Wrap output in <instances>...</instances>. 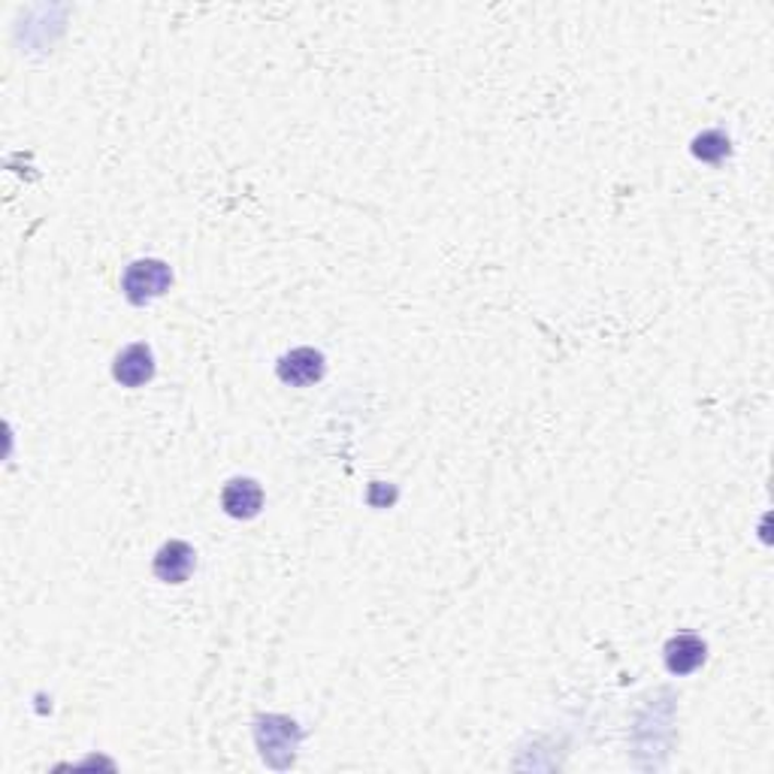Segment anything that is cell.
Instances as JSON below:
<instances>
[{
  "instance_id": "6da1fadb",
  "label": "cell",
  "mask_w": 774,
  "mask_h": 774,
  "mask_svg": "<svg viewBox=\"0 0 774 774\" xmlns=\"http://www.w3.org/2000/svg\"><path fill=\"white\" fill-rule=\"evenodd\" d=\"M172 285V273L170 266L164 261H155V258H145V261H133L128 270H124V278H121V290L124 297L133 302V306H145V302L158 300L164 297Z\"/></svg>"
},
{
  "instance_id": "52a82bcc",
  "label": "cell",
  "mask_w": 774,
  "mask_h": 774,
  "mask_svg": "<svg viewBox=\"0 0 774 774\" xmlns=\"http://www.w3.org/2000/svg\"><path fill=\"white\" fill-rule=\"evenodd\" d=\"M693 155L699 160H711V164H717V160H723L726 155H729V136L721 131L699 133V136L693 140Z\"/></svg>"
},
{
  "instance_id": "7a4b0ae2",
  "label": "cell",
  "mask_w": 774,
  "mask_h": 774,
  "mask_svg": "<svg viewBox=\"0 0 774 774\" xmlns=\"http://www.w3.org/2000/svg\"><path fill=\"white\" fill-rule=\"evenodd\" d=\"M194 565H198V553L194 548L182 541V538H170L167 545H160V551L155 553V563L152 572L164 584H184L188 577L194 575Z\"/></svg>"
},
{
  "instance_id": "5b68a950",
  "label": "cell",
  "mask_w": 774,
  "mask_h": 774,
  "mask_svg": "<svg viewBox=\"0 0 774 774\" xmlns=\"http://www.w3.org/2000/svg\"><path fill=\"white\" fill-rule=\"evenodd\" d=\"M224 512L237 521H251L263 509V487L254 478H234L222 490Z\"/></svg>"
},
{
  "instance_id": "3957f363",
  "label": "cell",
  "mask_w": 774,
  "mask_h": 774,
  "mask_svg": "<svg viewBox=\"0 0 774 774\" xmlns=\"http://www.w3.org/2000/svg\"><path fill=\"white\" fill-rule=\"evenodd\" d=\"M324 355L315 352V348H294L290 355H285L278 360V379L290 384V388H309L315 381L324 379Z\"/></svg>"
},
{
  "instance_id": "277c9868",
  "label": "cell",
  "mask_w": 774,
  "mask_h": 774,
  "mask_svg": "<svg viewBox=\"0 0 774 774\" xmlns=\"http://www.w3.org/2000/svg\"><path fill=\"white\" fill-rule=\"evenodd\" d=\"M112 376H116V381L124 384V388H143L145 381L155 379V355H152V348H148L145 342L128 345V348L116 357Z\"/></svg>"
},
{
  "instance_id": "8992f818",
  "label": "cell",
  "mask_w": 774,
  "mask_h": 774,
  "mask_svg": "<svg viewBox=\"0 0 774 774\" xmlns=\"http://www.w3.org/2000/svg\"><path fill=\"white\" fill-rule=\"evenodd\" d=\"M663 656H666V669L671 675H693L705 663L708 644L702 642L699 635H693V632H683V635H675V639L666 642Z\"/></svg>"
}]
</instances>
